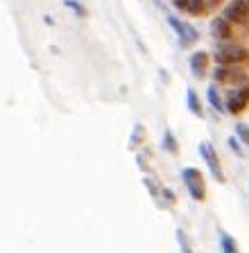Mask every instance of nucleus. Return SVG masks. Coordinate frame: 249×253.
<instances>
[{
	"label": "nucleus",
	"instance_id": "12",
	"mask_svg": "<svg viewBox=\"0 0 249 253\" xmlns=\"http://www.w3.org/2000/svg\"><path fill=\"white\" fill-rule=\"evenodd\" d=\"M186 97H188V109L195 113V116H201V106H199V100H197V95L193 88H188V93H186Z\"/></svg>",
	"mask_w": 249,
	"mask_h": 253
},
{
	"label": "nucleus",
	"instance_id": "18",
	"mask_svg": "<svg viewBox=\"0 0 249 253\" xmlns=\"http://www.w3.org/2000/svg\"><path fill=\"white\" fill-rule=\"evenodd\" d=\"M229 145L233 147V152L236 154H240V147H238V140H236V138H229Z\"/></svg>",
	"mask_w": 249,
	"mask_h": 253
},
{
	"label": "nucleus",
	"instance_id": "16",
	"mask_svg": "<svg viewBox=\"0 0 249 253\" xmlns=\"http://www.w3.org/2000/svg\"><path fill=\"white\" fill-rule=\"evenodd\" d=\"M177 240H179V247L184 249V253H191V247H188V240H186L184 231H177Z\"/></svg>",
	"mask_w": 249,
	"mask_h": 253
},
{
	"label": "nucleus",
	"instance_id": "13",
	"mask_svg": "<svg viewBox=\"0 0 249 253\" xmlns=\"http://www.w3.org/2000/svg\"><path fill=\"white\" fill-rule=\"evenodd\" d=\"M222 251L224 253H238V247H236V240L227 233H222Z\"/></svg>",
	"mask_w": 249,
	"mask_h": 253
},
{
	"label": "nucleus",
	"instance_id": "6",
	"mask_svg": "<svg viewBox=\"0 0 249 253\" xmlns=\"http://www.w3.org/2000/svg\"><path fill=\"white\" fill-rule=\"evenodd\" d=\"M215 79L217 82H229V84H238L245 82V73L240 68H231V66H222L215 70Z\"/></svg>",
	"mask_w": 249,
	"mask_h": 253
},
{
	"label": "nucleus",
	"instance_id": "20",
	"mask_svg": "<svg viewBox=\"0 0 249 253\" xmlns=\"http://www.w3.org/2000/svg\"><path fill=\"white\" fill-rule=\"evenodd\" d=\"M208 2H211V5H215V2H217V0H208Z\"/></svg>",
	"mask_w": 249,
	"mask_h": 253
},
{
	"label": "nucleus",
	"instance_id": "17",
	"mask_svg": "<svg viewBox=\"0 0 249 253\" xmlns=\"http://www.w3.org/2000/svg\"><path fill=\"white\" fill-rule=\"evenodd\" d=\"M238 136L243 138L245 142L249 145V126H245V125H238Z\"/></svg>",
	"mask_w": 249,
	"mask_h": 253
},
{
	"label": "nucleus",
	"instance_id": "11",
	"mask_svg": "<svg viewBox=\"0 0 249 253\" xmlns=\"http://www.w3.org/2000/svg\"><path fill=\"white\" fill-rule=\"evenodd\" d=\"M208 102H211V106H213L215 111L224 113V104H222V100H220V95H217V88H215V86H211V88H208Z\"/></svg>",
	"mask_w": 249,
	"mask_h": 253
},
{
	"label": "nucleus",
	"instance_id": "1",
	"mask_svg": "<svg viewBox=\"0 0 249 253\" xmlns=\"http://www.w3.org/2000/svg\"><path fill=\"white\" fill-rule=\"evenodd\" d=\"M181 179H184L186 188H188V192H191V197L195 201H204V197H206V188H204V179H201V172L195 168H186L184 172H181Z\"/></svg>",
	"mask_w": 249,
	"mask_h": 253
},
{
	"label": "nucleus",
	"instance_id": "14",
	"mask_svg": "<svg viewBox=\"0 0 249 253\" xmlns=\"http://www.w3.org/2000/svg\"><path fill=\"white\" fill-rule=\"evenodd\" d=\"M163 147L168 149V152H177V142H175V138H172L170 131L163 133Z\"/></svg>",
	"mask_w": 249,
	"mask_h": 253
},
{
	"label": "nucleus",
	"instance_id": "15",
	"mask_svg": "<svg viewBox=\"0 0 249 253\" xmlns=\"http://www.w3.org/2000/svg\"><path fill=\"white\" fill-rule=\"evenodd\" d=\"M64 5H66V7H70V9H73V11H77V14H80V16H86V9L80 5V2H75V0H66Z\"/></svg>",
	"mask_w": 249,
	"mask_h": 253
},
{
	"label": "nucleus",
	"instance_id": "9",
	"mask_svg": "<svg viewBox=\"0 0 249 253\" xmlns=\"http://www.w3.org/2000/svg\"><path fill=\"white\" fill-rule=\"evenodd\" d=\"M206 63H208V54L206 52H195L191 57V70L195 77H201L204 70H206Z\"/></svg>",
	"mask_w": 249,
	"mask_h": 253
},
{
	"label": "nucleus",
	"instance_id": "8",
	"mask_svg": "<svg viewBox=\"0 0 249 253\" xmlns=\"http://www.w3.org/2000/svg\"><path fill=\"white\" fill-rule=\"evenodd\" d=\"M211 34L215 39H229L231 37V25H229L227 18H215V21L211 23Z\"/></svg>",
	"mask_w": 249,
	"mask_h": 253
},
{
	"label": "nucleus",
	"instance_id": "19",
	"mask_svg": "<svg viewBox=\"0 0 249 253\" xmlns=\"http://www.w3.org/2000/svg\"><path fill=\"white\" fill-rule=\"evenodd\" d=\"M163 195L168 197V201H175V195H172V192H170V190H163Z\"/></svg>",
	"mask_w": 249,
	"mask_h": 253
},
{
	"label": "nucleus",
	"instance_id": "4",
	"mask_svg": "<svg viewBox=\"0 0 249 253\" xmlns=\"http://www.w3.org/2000/svg\"><path fill=\"white\" fill-rule=\"evenodd\" d=\"M168 23H170V27H172V30L179 34L181 45H188V43L197 41V30H195V27H191L188 23L179 21L177 16H168Z\"/></svg>",
	"mask_w": 249,
	"mask_h": 253
},
{
	"label": "nucleus",
	"instance_id": "7",
	"mask_svg": "<svg viewBox=\"0 0 249 253\" xmlns=\"http://www.w3.org/2000/svg\"><path fill=\"white\" fill-rule=\"evenodd\" d=\"M247 102H249V90L247 88H240V90H236V93L229 97V111L231 113H240V111L247 106Z\"/></svg>",
	"mask_w": 249,
	"mask_h": 253
},
{
	"label": "nucleus",
	"instance_id": "21",
	"mask_svg": "<svg viewBox=\"0 0 249 253\" xmlns=\"http://www.w3.org/2000/svg\"><path fill=\"white\" fill-rule=\"evenodd\" d=\"M247 2H249V0H247Z\"/></svg>",
	"mask_w": 249,
	"mask_h": 253
},
{
	"label": "nucleus",
	"instance_id": "2",
	"mask_svg": "<svg viewBox=\"0 0 249 253\" xmlns=\"http://www.w3.org/2000/svg\"><path fill=\"white\" fill-rule=\"evenodd\" d=\"M217 63L222 66H236V63H243L247 59V50L238 43H229V45H220L215 52Z\"/></svg>",
	"mask_w": 249,
	"mask_h": 253
},
{
	"label": "nucleus",
	"instance_id": "3",
	"mask_svg": "<svg viewBox=\"0 0 249 253\" xmlns=\"http://www.w3.org/2000/svg\"><path fill=\"white\" fill-rule=\"evenodd\" d=\"M224 18L229 23H247L249 18V2L247 0H231L227 7H224Z\"/></svg>",
	"mask_w": 249,
	"mask_h": 253
},
{
	"label": "nucleus",
	"instance_id": "5",
	"mask_svg": "<svg viewBox=\"0 0 249 253\" xmlns=\"http://www.w3.org/2000/svg\"><path fill=\"white\" fill-rule=\"evenodd\" d=\"M199 154L204 156V161H206L211 174L215 176V181H220V183H222V181H224V172H222V168H220V161H217L215 149H213L208 142H204V145H199Z\"/></svg>",
	"mask_w": 249,
	"mask_h": 253
},
{
	"label": "nucleus",
	"instance_id": "10",
	"mask_svg": "<svg viewBox=\"0 0 249 253\" xmlns=\"http://www.w3.org/2000/svg\"><path fill=\"white\" fill-rule=\"evenodd\" d=\"M175 5L179 7V9L188 11V14H201L206 0H175Z\"/></svg>",
	"mask_w": 249,
	"mask_h": 253
}]
</instances>
